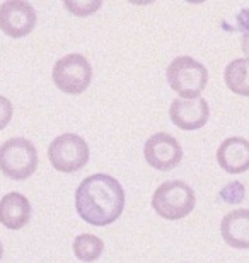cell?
Masks as SVG:
<instances>
[{"instance_id":"cell-1","label":"cell","mask_w":249,"mask_h":263,"mask_svg":"<svg viewBox=\"0 0 249 263\" xmlns=\"http://www.w3.org/2000/svg\"><path fill=\"white\" fill-rule=\"evenodd\" d=\"M125 209V190L116 178L98 173L75 190V210L87 224L104 228L113 224Z\"/></svg>"},{"instance_id":"cell-2","label":"cell","mask_w":249,"mask_h":263,"mask_svg":"<svg viewBox=\"0 0 249 263\" xmlns=\"http://www.w3.org/2000/svg\"><path fill=\"white\" fill-rule=\"evenodd\" d=\"M197 203L193 188L184 181L171 180L159 185L152 197V209L167 220H179L191 214Z\"/></svg>"},{"instance_id":"cell-3","label":"cell","mask_w":249,"mask_h":263,"mask_svg":"<svg viewBox=\"0 0 249 263\" xmlns=\"http://www.w3.org/2000/svg\"><path fill=\"white\" fill-rule=\"evenodd\" d=\"M169 87L183 99H198L208 84V72L203 64L193 57H178L166 70Z\"/></svg>"},{"instance_id":"cell-4","label":"cell","mask_w":249,"mask_h":263,"mask_svg":"<svg viewBox=\"0 0 249 263\" xmlns=\"http://www.w3.org/2000/svg\"><path fill=\"white\" fill-rule=\"evenodd\" d=\"M38 167V151L33 142L23 137L5 140L0 145V171L15 181H24Z\"/></svg>"},{"instance_id":"cell-5","label":"cell","mask_w":249,"mask_h":263,"mask_svg":"<svg viewBox=\"0 0 249 263\" xmlns=\"http://www.w3.org/2000/svg\"><path fill=\"white\" fill-rule=\"evenodd\" d=\"M53 82L62 92L82 94L91 86L92 67L81 53H70L62 57L53 65Z\"/></svg>"},{"instance_id":"cell-6","label":"cell","mask_w":249,"mask_h":263,"mask_svg":"<svg viewBox=\"0 0 249 263\" xmlns=\"http://www.w3.org/2000/svg\"><path fill=\"white\" fill-rule=\"evenodd\" d=\"M51 166L60 173H75L89 161L87 142L77 134H62L48 147Z\"/></svg>"},{"instance_id":"cell-7","label":"cell","mask_w":249,"mask_h":263,"mask_svg":"<svg viewBox=\"0 0 249 263\" xmlns=\"http://www.w3.org/2000/svg\"><path fill=\"white\" fill-rule=\"evenodd\" d=\"M147 164L157 171H171L183 159L181 144L166 132L154 134L144 145Z\"/></svg>"},{"instance_id":"cell-8","label":"cell","mask_w":249,"mask_h":263,"mask_svg":"<svg viewBox=\"0 0 249 263\" xmlns=\"http://www.w3.org/2000/svg\"><path fill=\"white\" fill-rule=\"evenodd\" d=\"M36 26V10L23 0L0 4V29L10 38H24Z\"/></svg>"},{"instance_id":"cell-9","label":"cell","mask_w":249,"mask_h":263,"mask_svg":"<svg viewBox=\"0 0 249 263\" xmlns=\"http://www.w3.org/2000/svg\"><path fill=\"white\" fill-rule=\"evenodd\" d=\"M171 122L181 130H198L208 122L210 108L203 98L174 99L169 108Z\"/></svg>"},{"instance_id":"cell-10","label":"cell","mask_w":249,"mask_h":263,"mask_svg":"<svg viewBox=\"0 0 249 263\" xmlns=\"http://www.w3.org/2000/svg\"><path fill=\"white\" fill-rule=\"evenodd\" d=\"M220 167L231 175H239L249 170V142L242 137H229L217 149Z\"/></svg>"},{"instance_id":"cell-11","label":"cell","mask_w":249,"mask_h":263,"mask_svg":"<svg viewBox=\"0 0 249 263\" xmlns=\"http://www.w3.org/2000/svg\"><path fill=\"white\" fill-rule=\"evenodd\" d=\"M31 219V203L23 193L10 192L0 198V224L7 229H23Z\"/></svg>"},{"instance_id":"cell-12","label":"cell","mask_w":249,"mask_h":263,"mask_svg":"<svg viewBox=\"0 0 249 263\" xmlns=\"http://www.w3.org/2000/svg\"><path fill=\"white\" fill-rule=\"evenodd\" d=\"M220 234L236 250L249 248V210L239 209L225 214L220 224Z\"/></svg>"},{"instance_id":"cell-13","label":"cell","mask_w":249,"mask_h":263,"mask_svg":"<svg viewBox=\"0 0 249 263\" xmlns=\"http://www.w3.org/2000/svg\"><path fill=\"white\" fill-rule=\"evenodd\" d=\"M224 81L232 92L249 98V59L232 60L224 70Z\"/></svg>"},{"instance_id":"cell-14","label":"cell","mask_w":249,"mask_h":263,"mask_svg":"<svg viewBox=\"0 0 249 263\" xmlns=\"http://www.w3.org/2000/svg\"><path fill=\"white\" fill-rule=\"evenodd\" d=\"M73 253L81 261L91 263L96 261L104 251L103 239L94 234H81L73 239Z\"/></svg>"},{"instance_id":"cell-15","label":"cell","mask_w":249,"mask_h":263,"mask_svg":"<svg viewBox=\"0 0 249 263\" xmlns=\"http://www.w3.org/2000/svg\"><path fill=\"white\" fill-rule=\"evenodd\" d=\"M246 195V186L242 185L241 181H232V183H227V185L220 190V198L224 200L225 203H231V205H237L244 200Z\"/></svg>"},{"instance_id":"cell-16","label":"cell","mask_w":249,"mask_h":263,"mask_svg":"<svg viewBox=\"0 0 249 263\" xmlns=\"http://www.w3.org/2000/svg\"><path fill=\"white\" fill-rule=\"evenodd\" d=\"M103 2L99 0H91V2H81V0H65V7L67 10H70L73 15L77 17H84V15H91L96 10L101 9Z\"/></svg>"},{"instance_id":"cell-17","label":"cell","mask_w":249,"mask_h":263,"mask_svg":"<svg viewBox=\"0 0 249 263\" xmlns=\"http://www.w3.org/2000/svg\"><path fill=\"white\" fill-rule=\"evenodd\" d=\"M12 111H14L12 103L0 94V130H4L10 123V120H12Z\"/></svg>"},{"instance_id":"cell-18","label":"cell","mask_w":249,"mask_h":263,"mask_svg":"<svg viewBox=\"0 0 249 263\" xmlns=\"http://www.w3.org/2000/svg\"><path fill=\"white\" fill-rule=\"evenodd\" d=\"M236 21H237V29L242 33V38H249V9H241Z\"/></svg>"},{"instance_id":"cell-19","label":"cell","mask_w":249,"mask_h":263,"mask_svg":"<svg viewBox=\"0 0 249 263\" xmlns=\"http://www.w3.org/2000/svg\"><path fill=\"white\" fill-rule=\"evenodd\" d=\"M242 51L246 53V59H249V38H242Z\"/></svg>"},{"instance_id":"cell-20","label":"cell","mask_w":249,"mask_h":263,"mask_svg":"<svg viewBox=\"0 0 249 263\" xmlns=\"http://www.w3.org/2000/svg\"><path fill=\"white\" fill-rule=\"evenodd\" d=\"M2 255H4V246H2V241H0V260H2Z\"/></svg>"}]
</instances>
